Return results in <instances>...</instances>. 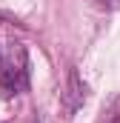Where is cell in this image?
<instances>
[{
  "instance_id": "1",
  "label": "cell",
  "mask_w": 120,
  "mask_h": 123,
  "mask_svg": "<svg viewBox=\"0 0 120 123\" xmlns=\"http://www.w3.org/2000/svg\"><path fill=\"white\" fill-rule=\"evenodd\" d=\"M29 89V57L26 49L20 46L17 52V63H14V49L9 55V60H0V97L12 100L14 94Z\"/></svg>"
},
{
  "instance_id": "2",
  "label": "cell",
  "mask_w": 120,
  "mask_h": 123,
  "mask_svg": "<svg viewBox=\"0 0 120 123\" xmlns=\"http://www.w3.org/2000/svg\"><path fill=\"white\" fill-rule=\"evenodd\" d=\"M60 97H63V106H66L69 112H77V109L83 106V100H86V83L80 80L77 69H72V72H69V83H66V92L60 94Z\"/></svg>"
},
{
  "instance_id": "3",
  "label": "cell",
  "mask_w": 120,
  "mask_h": 123,
  "mask_svg": "<svg viewBox=\"0 0 120 123\" xmlns=\"http://www.w3.org/2000/svg\"><path fill=\"white\" fill-rule=\"evenodd\" d=\"M97 3H103V6H114V0H97Z\"/></svg>"
},
{
  "instance_id": "4",
  "label": "cell",
  "mask_w": 120,
  "mask_h": 123,
  "mask_svg": "<svg viewBox=\"0 0 120 123\" xmlns=\"http://www.w3.org/2000/svg\"><path fill=\"white\" fill-rule=\"evenodd\" d=\"M112 123H120V115H117V117H114V120H112Z\"/></svg>"
},
{
  "instance_id": "5",
  "label": "cell",
  "mask_w": 120,
  "mask_h": 123,
  "mask_svg": "<svg viewBox=\"0 0 120 123\" xmlns=\"http://www.w3.org/2000/svg\"><path fill=\"white\" fill-rule=\"evenodd\" d=\"M0 60H3V55H0Z\"/></svg>"
}]
</instances>
